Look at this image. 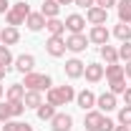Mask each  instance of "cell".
Masks as SVG:
<instances>
[{
	"label": "cell",
	"mask_w": 131,
	"mask_h": 131,
	"mask_svg": "<svg viewBox=\"0 0 131 131\" xmlns=\"http://www.w3.org/2000/svg\"><path fill=\"white\" fill-rule=\"evenodd\" d=\"M13 118V111H10V101H5V103H0V121L5 124V121H10Z\"/></svg>",
	"instance_id": "obj_31"
},
{
	"label": "cell",
	"mask_w": 131,
	"mask_h": 131,
	"mask_svg": "<svg viewBox=\"0 0 131 131\" xmlns=\"http://www.w3.org/2000/svg\"><path fill=\"white\" fill-rule=\"evenodd\" d=\"M10 111H13V118L23 116L25 114V103H23V101H10Z\"/></svg>",
	"instance_id": "obj_33"
},
{
	"label": "cell",
	"mask_w": 131,
	"mask_h": 131,
	"mask_svg": "<svg viewBox=\"0 0 131 131\" xmlns=\"http://www.w3.org/2000/svg\"><path fill=\"white\" fill-rule=\"evenodd\" d=\"M96 108L101 111V114H108V111H114V108H116V93L106 91V93L96 96Z\"/></svg>",
	"instance_id": "obj_10"
},
{
	"label": "cell",
	"mask_w": 131,
	"mask_h": 131,
	"mask_svg": "<svg viewBox=\"0 0 131 131\" xmlns=\"http://www.w3.org/2000/svg\"><path fill=\"white\" fill-rule=\"evenodd\" d=\"M40 13L46 15V20H48V18H58V13H61V5H58L56 0H43V5H40Z\"/></svg>",
	"instance_id": "obj_22"
},
{
	"label": "cell",
	"mask_w": 131,
	"mask_h": 131,
	"mask_svg": "<svg viewBox=\"0 0 131 131\" xmlns=\"http://www.w3.org/2000/svg\"><path fill=\"white\" fill-rule=\"evenodd\" d=\"M108 91L116 93V96H118V93L124 96V91H126V78H114V81H108Z\"/></svg>",
	"instance_id": "obj_28"
},
{
	"label": "cell",
	"mask_w": 131,
	"mask_h": 131,
	"mask_svg": "<svg viewBox=\"0 0 131 131\" xmlns=\"http://www.w3.org/2000/svg\"><path fill=\"white\" fill-rule=\"evenodd\" d=\"M73 5H76V8H86V10H88V8H93V5H96V0H73Z\"/></svg>",
	"instance_id": "obj_35"
},
{
	"label": "cell",
	"mask_w": 131,
	"mask_h": 131,
	"mask_svg": "<svg viewBox=\"0 0 131 131\" xmlns=\"http://www.w3.org/2000/svg\"><path fill=\"white\" fill-rule=\"evenodd\" d=\"M86 20H88L91 25H106V20H108V10H103V8L93 5V8L86 10Z\"/></svg>",
	"instance_id": "obj_9"
},
{
	"label": "cell",
	"mask_w": 131,
	"mask_h": 131,
	"mask_svg": "<svg viewBox=\"0 0 131 131\" xmlns=\"http://www.w3.org/2000/svg\"><path fill=\"white\" fill-rule=\"evenodd\" d=\"M114 131H131V126H126V124H118V126H114Z\"/></svg>",
	"instance_id": "obj_42"
},
{
	"label": "cell",
	"mask_w": 131,
	"mask_h": 131,
	"mask_svg": "<svg viewBox=\"0 0 131 131\" xmlns=\"http://www.w3.org/2000/svg\"><path fill=\"white\" fill-rule=\"evenodd\" d=\"M25 108H38L43 103V93L40 91H25V98H23Z\"/></svg>",
	"instance_id": "obj_23"
},
{
	"label": "cell",
	"mask_w": 131,
	"mask_h": 131,
	"mask_svg": "<svg viewBox=\"0 0 131 131\" xmlns=\"http://www.w3.org/2000/svg\"><path fill=\"white\" fill-rule=\"evenodd\" d=\"M5 96H8V101H23L25 98V86L23 83H10L8 91H5Z\"/></svg>",
	"instance_id": "obj_20"
},
{
	"label": "cell",
	"mask_w": 131,
	"mask_h": 131,
	"mask_svg": "<svg viewBox=\"0 0 131 131\" xmlns=\"http://www.w3.org/2000/svg\"><path fill=\"white\" fill-rule=\"evenodd\" d=\"M118 124H126V126H131V106L118 108Z\"/></svg>",
	"instance_id": "obj_30"
},
{
	"label": "cell",
	"mask_w": 131,
	"mask_h": 131,
	"mask_svg": "<svg viewBox=\"0 0 131 131\" xmlns=\"http://www.w3.org/2000/svg\"><path fill=\"white\" fill-rule=\"evenodd\" d=\"M108 38H111V33H108L106 25H91V33H88V40H91V43H96V46H106Z\"/></svg>",
	"instance_id": "obj_7"
},
{
	"label": "cell",
	"mask_w": 131,
	"mask_h": 131,
	"mask_svg": "<svg viewBox=\"0 0 131 131\" xmlns=\"http://www.w3.org/2000/svg\"><path fill=\"white\" fill-rule=\"evenodd\" d=\"M98 53H101V58L106 61V66L108 63H118V48H116V46H108V43H106V46L98 48Z\"/></svg>",
	"instance_id": "obj_18"
},
{
	"label": "cell",
	"mask_w": 131,
	"mask_h": 131,
	"mask_svg": "<svg viewBox=\"0 0 131 131\" xmlns=\"http://www.w3.org/2000/svg\"><path fill=\"white\" fill-rule=\"evenodd\" d=\"M0 46H3V43H0Z\"/></svg>",
	"instance_id": "obj_46"
},
{
	"label": "cell",
	"mask_w": 131,
	"mask_h": 131,
	"mask_svg": "<svg viewBox=\"0 0 131 131\" xmlns=\"http://www.w3.org/2000/svg\"><path fill=\"white\" fill-rule=\"evenodd\" d=\"M5 73H8V68H5V66H0V81L5 78Z\"/></svg>",
	"instance_id": "obj_43"
},
{
	"label": "cell",
	"mask_w": 131,
	"mask_h": 131,
	"mask_svg": "<svg viewBox=\"0 0 131 131\" xmlns=\"http://www.w3.org/2000/svg\"><path fill=\"white\" fill-rule=\"evenodd\" d=\"M124 76H126V78H131V61L124 66Z\"/></svg>",
	"instance_id": "obj_41"
},
{
	"label": "cell",
	"mask_w": 131,
	"mask_h": 131,
	"mask_svg": "<svg viewBox=\"0 0 131 131\" xmlns=\"http://www.w3.org/2000/svg\"><path fill=\"white\" fill-rule=\"evenodd\" d=\"M18 40H20V30H18V28L5 25V28L0 30V43H3V46H15Z\"/></svg>",
	"instance_id": "obj_13"
},
{
	"label": "cell",
	"mask_w": 131,
	"mask_h": 131,
	"mask_svg": "<svg viewBox=\"0 0 131 131\" xmlns=\"http://www.w3.org/2000/svg\"><path fill=\"white\" fill-rule=\"evenodd\" d=\"M71 126H73V116L71 114H58L56 111V116L50 118V129L53 131H71Z\"/></svg>",
	"instance_id": "obj_6"
},
{
	"label": "cell",
	"mask_w": 131,
	"mask_h": 131,
	"mask_svg": "<svg viewBox=\"0 0 131 131\" xmlns=\"http://www.w3.org/2000/svg\"><path fill=\"white\" fill-rule=\"evenodd\" d=\"M46 30L50 35H63L66 33V20H61V18H48L46 20Z\"/></svg>",
	"instance_id": "obj_19"
},
{
	"label": "cell",
	"mask_w": 131,
	"mask_h": 131,
	"mask_svg": "<svg viewBox=\"0 0 131 131\" xmlns=\"http://www.w3.org/2000/svg\"><path fill=\"white\" fill-rule=\"evenodd\" d=\"M118 61H124V63L131 61V40H126V43L118 46Z\"/></svg>",
	"instance_id": "obj_29"
},
{
	"label": "cell",
	"mask_w": 131,
	"mask_h": 131,
	"mask_svg": "<svg viewBox=\"0 0 131 131\" xmlns=\"http://www.w3.org/2000/svg\"><path fill=\"white\" fill-rule=\"evenodd\" d=\"M114 121H111V118H108V116H103V118H101V129L98 131H114Z\"/></svg>",
	"instance_id": "obj_34"
},
{
	"label": "cell",
	"mask_w": 131,
	"mask_h": 131,
	"mask_svg": "<svg viewBox=\"0 0 131 131\" xmlns=\"http://www.w3.org/2000/svg\"><path fill=\"white\" fill-rule=\"evenodd\" d=\"M103 66L101 63H86V71H83V76H86V81L88 83H98V81H103Z\"/></svg>",
	"instance_id": "obj_12"
},
{
	"label": "cell",
	"mask_w": 131,
	"mask_h": 131,
	"mask_svg": "<svg viewBox=\"0 0 131 131\" xmlns=\"http://www.w3.org/2000/svg\"><path fill=\"white\" fill-rule=\"evenodd\" d=\"M28 15H30V5L20 0L15 5H10V10L5 13V23L13 25V28H18V25H23V23L28 20Z\"/></svg>",
	"instance_id": "obj_2"
},
{
	"label": "cell",
	"mask_w": 131,
	"mask_h": 131,
	"mask_svg": "<svg viewBox=\"0 0 131 131\" xmlns=\"http://www.w3.org/2000/svg\"><path fill=\"white\" fill-rule=\"evenodd\" d=\"M23 86H25V91H48V88H53V78H50L48 73H38V71H30V73H25V81H23Z\"/></svg>",
	"instance_id": "obj_1"
},
{
	"label": "cell",
	"mask_w": 131,
	"mask_h": 131,
	"mask_svg": "<svg viewBox=\"0 0 131 131\" xmlns=\"http://www.w3.org/2000/svg\"><path fill=\"white\" fill-rule=\"evenodd\" d=\"M3 93H5V91H3V86H0V98H3Z\"/></svg>",
	"instance_id": "obj_45"
},
{
	"label": "cell",
	"mask_w": 131,
	"mask_h": 131,
	"mask_svg": "<svg viewBox=\"0 0 131 131\" xmlns=\"http://www.w3.org/2000/svg\"><path fill=\"white\" fill-rule=\"evenodd\" d=\"M3 131H18V121H13V118L5 121V124H3Z\"/></svg>",
	"instance_id": "obj_37"
},
{
	"label": "cell",
	"mask_w": 131,
	"mask_h": 131,
	"mask_svg": "<svg viewBox=\"0 0 131 131\" xmlns=\"http://www.w3.org/2000/svg\"><path fill=\"white\" fill-rule=\"evenodd\" d=\"M13 68H15L18 73H30V71H35V56H30V53H23V56H18L15 63H13Z\"/></svg>",
	"instance_id": "obj_5"
},
{
	"label": "cell",
	"mask_w": 131,
	"mask_h": 131,
	"mask_svg": "<svg viewBox=\"0 0 131 131\" xmlns=\"http://www.w3.org/2000/svg\"><path fill=\"white\" fill-rule=\"evenodd\" d=\"M124 101H126V106H131V88L124 91Z\"/></svg>",
	"instance_id": "obj_40"
},
{
	"label": "cell",
	"mask_w": 131,
	"mask_h": 131,
	"mask_svg": "<svg viewBox=\"0 0 131 131\" xmlns=\"http://www.w3.org/2000/svg\"><path fill=\"white\" fill-rule=\"evenodd\" d=\"M76 106L83 108V111H91V108L96 106V93L88 91V88H83L81 93H76Z\"/></svg>",
	"instance_id": "obj_11"
},
{
	"label": "cell",
	"mask_w": 131,
	"mask_h": 131,
	"mask_svg": "<svg viewBox=\"0 0 131 131\" xmlns=\"http://www.w3.org/2000/svg\"><path fill=\"white\" fill-rule=\"evenodd\" d=\"M103 78H106V81L126 78V76H124V66H121V63H108V66H106V71H103Z\"/></svg>",
	"instance_id": "obj_21"
},
{
	"label": "cell",
	"mask_w": 131,
	"mask_h": 131,
	"mask_svg": "<svg viewBox=\"0 0 131 131\" xmlns=\"http://www.w3.org/2000/svg\"><path fill=\"white\" fill-rule=\"evenodd\" d=\"M46 53H48L50 58H61V56H66V40H63V35H50L48 40H46Z\"/></svg>",
	"instance_id": "obj_4"
},
{
	"label": "cell",
	"mask_w": 131,
	"mask_h": 131,
	"mask_svg": "<svg viewBox=\"0 0 131 131\" xmlns=\"http://www.w3.org/2000/svg\"><path fill=\"white\" fill-rule=\"evenodd\" d=\"M18 131H33V126L28 121H18Z\"/></svg>",
	"instance_id": "obj_38"
},
{
	"label": "cell",
	"mask_w": 131,
	"mask_h": 131,
	"mask_svg": "<svg viewBox=\"0 0 131 131\" xmlns=\"http://www.w3.org/2000/svg\"><path fill=\"white\" fill-rule=\"evenodd\" d=\"M114 35L121 40V43H126V40H131V25L129 23H118L114 28Z\"/></svg>",
	"instance_id": "obj_26"
},
{
	"label": "cell",
	"mask_w": 131,
	"mask_h": 131,
	"mask_svg": "<svg viewBox=\"0 0 131 131\" xmlns=\"http://www.w3.org/2000/svg\"><path fill=\"white\" fill-rule=\"evenodd\" d=\"M35 114H38V118H40V121H50V118L56 116V106L46 101V103H40V106L35 108Z\"/></svg>",
	"instance_id": "obj_25"
},
{
	"label": "cell",
	"mask_w": 131,
	"mask_h": 131,
	"mask_svg": "<svg viewBox=\"0 0 131 131\" xmlns=\"http://www.w3.org/2000/svg\"><path fill=\"white\" fill-rule=\"evenodd\" d=\"M83 28H86V18L83 15L73 13V15L66 18V30L68 33H83Z\"/></svg>",
	"instance_id": "obj_14"
},
{
	"label": "cell",
	"mask_w": 131,
	"mask_h": 131,
	"mask_svg": "<svg viewBox=\"0 0 131 131\" xmlns=\"http://www.w3.org/2000/svg\"><path fill=\"white\" fill-rule=\"evenodd\" d=\"M58 5H73V0H56Z\"/></svg>",
	"instance_id": "obj_44"
},
{
	"label": "cell",
	"mask_w": 131,
	"mask_h": 131,
	"mask_svg": "<svg viewBox=\"0 0 131 131\" xmlns=\"http://www.w3.org/2000/svg\"><path fill=\"white\" fill-rule=\"evenodd\" d=\"M56 93H58V98H61V103H71L73 98H76V88L73 86H56Z\"/></svg>",
	"instance_id": "obj_24"
},
{
	"label": "cell",
	"mask_w": 131,
	"mask_h": 131,
	"mask_svg": "<svg viewBox=\"0 0 131 131\" xmlns=\"http://www.w3.org/2000/svg\"><path fill=\"white\" fill-rule=\"evenodd\" d=\"M63 71H66V76H68L71 81H76V78H81V76H83L86 63H83V61H78V58H71V61H66Z\"/></svg>",
	"instance_id": "obj_8"
},
{
	"label": "cell",
	"mask_w": 131,
	"mask_h": 131,
	"mask_svg": "<svg viewBox=\"0 0 131 131\" xmlns=\"http://www.w3.org/2000/svg\"><path fill=\"white\" fill-rule=\"evenodd\" d=\"M96 5H98V8H103V10H108V8H114V5H116V0H96Z\"/></svg>",
	"instance_id": "obj_36"
},
{
	"label": "cell",
	"mask_w": 131,
	"mask_h": 131,
	"mask_svg": "<svg viewBox=\"0 0 131 131\" xmlns=\"http://www.w3.org/2000/svg\"><path fill=\"white\" fill-rule=\"evenodd\" d=\"M116 13H118V23H131V0H118Z\"/></svg>",
	"instance_id": "obj_17"
},
{
	"label": "cell",
	"mask_w": 131,
	"mask_h": 131,
	"mask_svg": "<svg viewBox=\"0 0 131 131\" xmlns=\"http://www.w3.org/2000/svg\"><path fill=\"white\" fill-rule=\"evenodd\" d=\"M25 25H28V30H30V33L43 30V28H46V15H43V13H30L28 20H25Z\"/></svg>",
	"instance_id": "obj_16"
},
{
	"label": "cell",
	"mask_w": 131,
	"mask_h": 131,
	"mask_svg": "<svg viewBox=\"0 0 131 131\" xmlns=\"http://www.w3.org/2000/svg\"><path fill=\"white\" fill-rule=\"evenodd\" d=\"M46 101H48V103H53L56 108H58V106H63V103H61V98H58V93H56V86L46 91Z\"/></svg>",
	"instance_id": "obj_32"
},
{
	"label": "cell",
	"mask_w": 131,
	"mask_h": 131,
	"mask_svg": "<svg viewBox=\"0 0 131 131\" xmlns=\"http://www.w3.org/2000/svg\"><path fill=\"white\" fill-rule=\"evenodd\" d=\"M101 118H103V114L101 111H86V118H83V126H86V131H98L101 129Z\"/></svg>",
	"instance_id": "obj_15"
},
{
	"label": "cell",
	"mask_w": 131,
	"mask_h": 131,
	"mask_svg": "<svg viewBox=\"0 0 131 131\" xmlns=\"http://www.w3.org/2000/svg\"><path fill=\"white\" fill-rule=\"evenodd\" d=\"M88 35L86 33H71L68 38H66V50H71V53H83V50L88 48Z\"/></svg>",
	"instance_id": "obj_3"
},
{
	"label": "cell",
	"mask_w": 131,
	"mask_h": 131,
	"mask_svg": "<svg viewBox=\"0 0 131 131\" xmlns=\"http://www.w3.org/2000/svg\"><path fill=\"white\" fill-rule=\"evenodd\" d=\"M8 10H10V3L8 0H0V15H5Z\"/></svg>",
	"instance_id": "obj_39"
},
{
	"label": "cell",
	"mask_w": 131,
	"mask_h": 131,
	"mask_svg": "<svg viewBox=\"0 0 131 131\" xmlns=\"http://www.w3.org/2000/svg\"><path fill=\"white\" fill-rule=\"evenodd\" d=\"M13 63H15V58H13L10 48H8V46H0V66H5V68L10 71V68H13Z\"/></svg>",
	"instance_id": "obj_27"
}]
</instances>
